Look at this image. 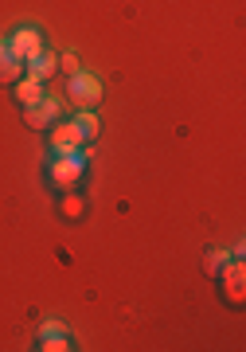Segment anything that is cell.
<instances>
[{
	"instance_id": "cell-1",
	"label": "cell",
	"mask_w": 246,
	"mask_h": 352,
	"mask_svg": "<svg viewBox=\"0 0 246 352\" xmlns=\"http://www.w3.org/2000/svg\"><path fill=\"white\" fill-rule=\"evenodd\" d=\"M102 122L94 118V113H78V118H71V122H55V133H51V149L63 153V149H82V145H90V141L98 138Z\"/></svg>"
},
{
	"instance_id": "cell-2",
	"label": "cell",
	"mask_w": 246,
	"mask_h": 352,
	"mask_svg": "<svg viewBox=\"0 0 246 352\" xmlns=\"http://www.w3.org/2000/svg\"><path fill=\"white\" fill-rule=\"evenodd\" d=\"M87 176V157L78 149H63L55 153V161L47 164V180H51V188H63V192H71L78 188V180Z\"/></svg>"
},
{
	"instance_id": "cell-3",
	"label": "cell",
	"mask_w": 246,
	"mask_h": 352,
	"mask_svg": "<svg viewBox=\"0 0 246 352\" xmlns=\"http://www.w3.org/2000/svg\"><path fill=\"white\" fill-rule=\"evenodd\" d=\"M67 98L74 102V106H82V110H90V106H98L102 102V82L94 75H71V82H67Z\"/></svg>"
},
{
	"instance_id": "cell-4",
	"label": "cell",
	"mask_w": 246,
	"mask_h": 352,
	"mask_svg": "<svg viewBox=\"0 0 246 352\" xmlns=\"http://www.w3.org/2000/svg\"><path fill=\"white\" fill-rule=\"evenodd\" d=\"M215 278H219L223 298H227L231 305H243V298H246V266L243 263H227Z\"/></svg>"
},
{
	"instance_id": "cell-5",
	"label": "cell",
	"mask_w": 246,
	"mask_h": 352,
	"mask_svg": "<svg viewBox=\"0 0 246 352\" xmlns=\"http://www.w3.org/2000/svg\"><path fill=\"white\" fill-rule=\"evenodd\" d=\"M8 51H12V59L20 67H27L36 55H43V39H39L36 28H20L12 39H8Z\"/></svg>"
},
{
	"instance_id": "cell-6",
	"label": "cell",
	"mask_w": 246,
	"mask_h": 352,
	"mask_svg": "<svg viewBox=\"0 0 246 352\" xmlns=\"http://www.w3.org/2000/svg\"><path fill=\"white\" fill-rule=\"evenodd\" d=\"M59 113H63V106L55 98H39L36 106H24V126L27 129H47V126L59 122Z\"/></svg>"
},
{
	"instance_id": "cell-7",
	"label": "cell",
	"mask_w": 246,
	"mask_h": 352,
	"mask_svg": "<svg viewBox=\"0 0 246 352\" xmlns=\"http://www.w3.org/2000/svg\"><path fill=\"white\" fill-rule=\"evenodd\" d=\"M20 71H24V67L12 59L8 43H0V87H16V82H20Z\"/></svg>"
},
{
	"instance_id": "cell-8",
	"label": "cell",
	"mask_w": 246,
	"mask_h": 352,
	"mask_svg": "<svg viewBox=\"0 0 246 352\" xmlns=\"http://www.w3.org/2000/svg\"><path fill=\"white\" fill-rule=\"evenodd\" d=\"M55 71H59V59H55V55H47V51H43V55H36V59L27 63V78H36V82L51 78Z\"/></svg>"
},
{
	"instance_id": "cell-9",
	"label": "cell",
	"mask_w": 246,
	"mask_h": 352,
	"mask_svg": "<svg viewBox=\"0 0 246 352\" xmlns=\"http://www.w3.org/2000/svg\"><path fill=\"white\" fill-rule=\"evenodd\" d=\"M59 212L67 215V219H82V215H87V200H82V196H74V192H63Z\"/></svg>"
},
{
	"instance_id": "cell-10",
	"label": "cell",
	"mask_w": 246,
	"mask_h": 352,
	"mask_svg": "<svg viewBox=\"0 0 246 352\" xmlns=\"http://www.w3.org/2000/svg\"><path fill=\"white\" fill-rule=\"evenodd\" d=\"M16 98H20V106H36L43 98V87L36 78H24V82H16Z\"/></svg>"
},
{
	"instance_id": "cell-11",
	"label": "cell",
	"mask_w": 246,
	"mask_h": 352,
	"mask_svg": "<svg viewBox=\"0 0 246 352\" xmlns=\"http://www.w3.org/2000/svg\"><path fill=\"white\" fill-rule=\"evenodd\" d=\"M227 263H231V254L223 251V247H215V251H208V258H203V270H208V274L215 278V274H219V270H223Z\"/></svg>"
},
{
	"instance_id": "cell-12",
	"label": "cell",
	"mask_w": 246,
	"mask_h": 352,
	"mask_svg": "<svg viewBox=\"0 0 246 352\" xmlns=\"http://www.w3.org/2000/svg\"><path fill=\"white\" fill-rule=\"evenodd\" d=\"M59 67L67 71V75H78V55H74V51H67V55L59 59Z\"/></svg>"
}]
</instances>
